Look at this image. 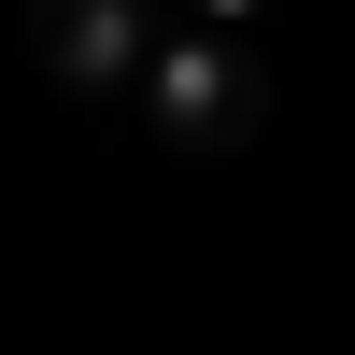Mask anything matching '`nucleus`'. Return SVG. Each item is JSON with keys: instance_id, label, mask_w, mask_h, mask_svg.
I'll return each mask as SVG.
<instances>
[{"instance_id": "f257e3e1", "label": "nucleus", "mask_w": 355, "mask_h": 355, "mask_svg": "<svg viewBox=\"0 0 355 355\" xmlns=\"http://www.w3.org/2000/svg\"><path fill=\"white\" fill-rule=\"evenodd\" d=\"M142 114H157V142H171V157H227V142H256V128H270V57H256V28L157 15Z\"/></svg>"}, {"instance_id": "f03ea898", "label": "nucleus", "mask_w": 355, "mask_h": 355, "mask_svg": "<svg viewBox=\"0 0 355 355\" xmlns=\"http://www.w3.org/2000/svg\"><path fill=\"white\" fill-rule=\"evenodd\" d=\"M157 0H28V71L57 100H142Z\"/></svg>"}, {"instance_id": "7ed1b4c3", "label": "nucleus", "mask_w": 355, "mask_h": 355, "mask_svg": "<svg viewBox=\"0 0 355 355\" xmlns=\"http://www.w3.org/2000/svg\"><path fill=\"white\" fill-rule=\"evenodd\" d=\"M157 15H214V28H256L270 0H157Z\"/></svg>"}]
</instances>
